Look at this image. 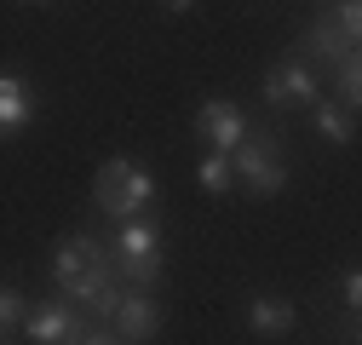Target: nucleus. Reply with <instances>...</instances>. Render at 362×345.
Returning <instances> with one entry per match:
<instances>
[{
	"mask_svg": "<svg viewBox=\"0 0 362 345\" xmlns=\"http://www.w3.org/2000/svg\"><path fill=\"white\" fill-rule=\"evenodd\" d=\"M299 328V305L288 293H253L247 299V334L253 339H288Z\"/></svg>",
	"mask_w": 362,
	"mask_h": 345,
	"instance_id": "1a4fd4ad",
	"label": "nucleus"
},
{
	"mask_svg": "<svg viewBox=\"0 0 362 345\" xmlns=\"http://www.w3.org/2000/svg\"><path fill=\"white\" fill-rule=\"evenodd\" d=\"M196 185H202V196H230V190H236L230 150H207V156H202V167H196Z\"/></svg>",
	"mask_w": 362,
	"mask_h": 345,
	"instance_id": "ddd939ff",
	"label": "nucleus"
},
{
	"mask_svg": "<svg viewBox=\"0 0 362 345\" xmlns=\"http://www.w3.org/2000/svg\"><path fill=\"white\" fill-rule=\"evenodd\" d=\"M334 288H339V334H334V339H356V328H362V317H356V311H362V271L345 265V276H339Z\"/></svg>",
	"mask_w": 362,
	"mask_h": 345,
	"instance_id": "f8f14e48",
	"label": "nucleus"
},
{
	"mask_svg": "<svg viewBox=\"0 0 362 345\" xmlns=\"http://www.w3.org/2000/svg\"><path fill=\"white\" fill-rule=\"evenodd\" d=\"M35 6H52V0H35Z\"/></svg>",
	"mask_w": 362,
	"mask_h": 345,
	"instance_id": "f3484780",
	"label": "nucleus"
},
{
	"mask_svg": "<svg viewBox=\"0 0 362 345\" xmlns=\"http://www.w3.org/2000/svg\"><path fill=\"white\" fill-rule=\"evenodd\" d=\"M259 98H264V110L270 115H305L316 98H322V69L316 64H305L299 52H288V58H276L264 75H259Z\"/></svg>",
	"mask_w": 362,
	"mask_h": 345,
	"instance_id": "20e7f679",
	"label": "nucleus"
},
{
	"mask_svg": "<svg viewBox=\"0 0 362 345\" xmlns=\"http://www.w3.org/2000/svg\"><path fill=\"white\" fill-rule=\"evenodd\" d=\"M230 167H236V179L247 185L253 201H270V196H282L288 179H293V161H288V133H282V115H259L247 121V133L242 144L230 150Z\"/></svg>",
	"mask_w": 362,
	"mask_h": 345,
	"instance_id": "f257e3e1",
	"label": "nucleus"
},
{
	"mask_svg": "<svg viewBox=\"0 0 362 345\" xmlns=\"http://www.w3.org/2000/svg\"><path fill=\"white\" fill-rule=\"evenodd\" d=\"M110 328H115V345H150V339H161L167 311H161L156 288H121L115 311H110Z\"/></svg>",
	"mask_w": 362,
	"mask_h": 345,
	"instance_id": "39448f33",
	"label": "nucleus"
},
{
	"mask_svg": "<svg viewBox=\"0 0 362 345\" xmlns=\"http://www.w3.org/2000/svg\"><path fill=\"white\" fill-rule=\"evenodd\" d=\"M110 230V253H115V276L127 288H161L167 276V253H161V219L139 213V219L104 225Z\"/></svg>",
	"mask_w": 362,
	"mask_h": 345,
	"instance_id": "7ed1b4c3",
	"label": "nucleus"
},
{
	"mask_svg": "<svg viewBox=\"0 0 362 345\" xmlns=\"http://www.w3.org/2000/svg\"><path fill=\"white\" fill-rule=\"evenodd\" d=\"M322 93H328V98H339V104H351V110L362 104V58H356V52H351V58H339V64L328 69Z\"/></svg>",
	"mask_w": 362,
	"mask_h": 345,
	"instance_id": "4468645a",
	"label": "nucleus"
},
{
	"mask_svg": "<svg viewBox=\"0 0 362 345\" xmlns=\"http://www.w3.org/2000/svg\"><path fill=\"white\" fill-rule=\"evenodd\" d=\"M161 185L156 172L139 167L132 156H110L93 172V219L98 225H121V219H139V213H156Z\"/></svg>",
	"mask_w": 362,
	"mask_h": 345,
	"instance_id": "f03ea898",
	"label": "nucleus"
},
{
	"mask_svg": "<svg viewBox=\"0 0 362 345\" xmlns=\"http://www.w3.org/2000/svg\"><path fill=\"white\" fill-rule=\"evenodd\" d=\"M161 6H167V12H190L196 0H161Z\"/></svg>",
	"mask_w": 362,
	"mask_h": 345,
	"instance_id": "dca6fc26",
	"label": "nucleus"
},
{
	"mask_svg": "<svg viewBox=\"0 0 362 345\" xmlns=\"http://www.w3.org/2000/svg\"><path fill=\"white\" fill-rule=\"evenodd\" d=\"M247 121L253 115L242 104H230V98H202V110L190 115V133H196L202 150H236L242 133H247Z\"/></svg>",
	"mask_w": 362,
	"mask_h": 345,
	"instance_id": "0eeeda50",
	"label": "nucleus"
},
{
	"mask_svg": "<svg viewBox=\"0 0 362 345\" xmlns=\"http://www.w3.org/2000/svg\"><path fill=\"white\" fill-rule=\"evenodd\" d=\"M23 311H29V299H23L18 288H0V334H18Z\"/></svg>",
	"mask_w": 362,
	"mask_h": 345,
	"instance_id": "2eb2a0df",
	"label": "nucleus"
},
{
	"mask_svg": "<svg viewBox=\"0 0 362 345\" xmlns=\"http://www.w3.org/2000/svg\"><path fill=\"white\" fill-rule=\"evenodd\" d=\"M305 121H310V133H316V139H328V144H339V150L356 144V110L339 104V98H328V93L305 110Z\"/></svg>",
	"mask_w": 362,
	"mask_h": 345,
	"instance_id": "9d476101",
	"label": "nucleus"
},
{
	"mask_svg": "<svg viewBox=\"0 0 362 345\" xmlns=\"http://www.w3.org/2000/svg\"><path fill=\"white\" fill-rule=\"evenodd\" d=\"M81 322H86V311L75 305V299L58 293V299H40V305H29L18 328H23L29 345H75V339H81Z\"/></svg>",
	"mask_w": 362,
	"mask_h": 345,
	"instance_id": "423d86ee",
	"label": "nucleus"
},
{
	"mask_svg": "<svg viewBox=\"0 0 362 345\" xmlns=\"http://www.w3.org/2000/svg\"><path fill=\"white\" fill-rule=\"evenodd\" d=\"M351 52H356V40H351L328 12H316V18L305 23V35H299V58H305V64H316L322 75H328L339 58H351Z\"/></svg>",
	"mask_w": 362,
	"mask_h": 345,
	"instance_id": "6e6552de",
	"label": "nucleus"
},
{
	"mask_svg": "<svg viewBox=\"0 0 362 345\" xmlns=\"http://www.w3.org/2000/svg\"><path fill=\"white\" fill-rule=\"evenodd\" d=\"M29 121H35V93H29V81L12 75V69H0V139H18Z\"/></svg>",
	"mask_w": 362,
	"mask_h": 345,
	"instance_id": "9b49d317",
	"label": "nucleus"
}]
</instances>
